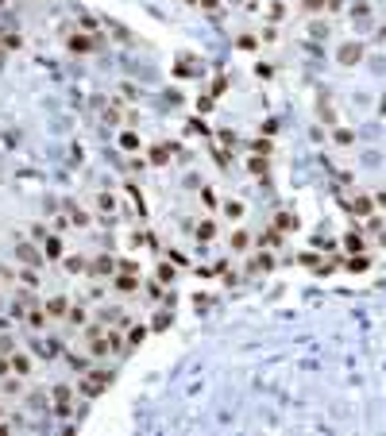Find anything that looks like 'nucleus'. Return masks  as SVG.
I'll list each match as a JSON object with an SVG mask.
<instances>
[{
    "mask_svg": "<svg viewBox=\"0 0 386 436\" xmlns=\"http://www.w3.org/2000/svg\"><path fill=\"white\" fill-rule=\"evenodd\" d=\"M355 58H359V47H344L340 51V62H355Z\"/></svg>",
    "mask_w": 386,
    "mask_h": 436,
    "instance_id": "nucleus-1",
    "label": "nucleus"
}]
</instances>
